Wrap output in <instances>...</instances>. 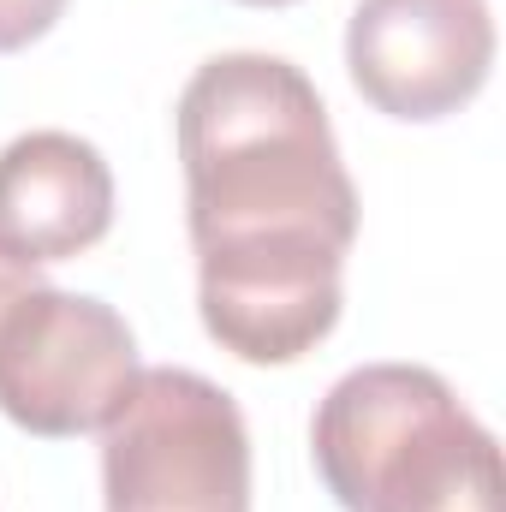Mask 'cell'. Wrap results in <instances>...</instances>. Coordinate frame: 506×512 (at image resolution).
<instances>
[{"instance_id":"2","label":"cell","mask_w":506,"mask_h":512,"mask_svg":"<svg viewBox=\"0 0 506 512\" xmlns=\"http://www.w3.org/2000/svg\"><path fill=\"white\" fill-rule=\"evenodd\" d=\"M310 459L346 512H501V447L417 364H364L328 387Z\"/></svg>"},{"instance_id":"6","label":"cell","mask_w":506,"mask_h":512,"mask_svg":"<svg viewBox=\"0 0 506 512\" xmlns=\"http://www.w3.org/2000/svg\"><path fill=\"white\" fill-rule=\"evenodd\" d=\"M114 227V173L72 131H24L0 149V251L42 268L102 245Z\"/></svg>"},{"instance_id":"1","label":"cell","mask_w":506,"mask_h":512,"mask_svg":"<svg viewBox=\"0 0 506 512\" xmlns=\"http://www.w3.org/2000/svg\"><path fill=\"white\" fill-rule=\"evenodd\" d=\"M185 221L209 340L298 364L340 322L358 191L316 84L280 54H221L179 96Z\"/></svg>"},{"instance_id":"9","label":"cell","mask_w":506,"mask_h":512,"mask_svg":"<svg viewBox=\"0 0 506 512\" xmlns=\"http://www.w3.org/2000/svg\"><path fill=\"white\" fill-rule=\"evenodd\" d=\"M245 6H292V0H245Z\"/></svg>"},{"instance_id":"3","label":"cell","mask_w":506,"mask_h":512,"mask_svg":"<svg viewBox=\"0 0 506 512\" xmlns=\"http://www.w3.org/2000/svg\"><path fill=\"white\" fill-rule=\"evenodd\" d=\"M108 512H251V429L197 370H143L102 429Z\"/></svg>"},{"instance_id":"8","label":"cell","mask_w":506,"mask_h":512,"mask_svg":"<svg viewBox=\"0 0 506 512\" xmlns=\"http://www.w3.org/2000/svg\"><path fill=\"white\" fill-rule=\"evenodd\" d=\"M36 286H48V280H42L30 262H18V256L0 251V334H6V322L24 310V298H30Z\"/></svg>"},{"instance_id":"5","label":"cell","mask_w":506,"mask_h":512,"mask_svg":"<svg viewBox=\"0 0 506 512\" xmlns=\"http://www.w3.org/2000/svg\"><path fill=\"white\" fill-rule=\"evenodd\" d=\"M346 66L387 120H447L489 84L495 12L489 0H358Z\"/></svg>"},{"instance_id":"7","label":"cell","mask_w":506,"mask_h":512,"mask_svg":"<svg viewBox=\"0 0 506 512\" xmlns=\"http://www.w3.org/2000/svg\"><path fill=\"white\" fill-rule=\"evenodd\" d=\"M60 12L66 0H0V54H18L36 36H48Z\"/></svg>"},{"instance_id":"4","label":"cell","mask_w":506,"mask_h":512,"mask_svg":"<svg viewBox=\"0 0 506 512\" xmlns=\"http://www.w3.org/2000/svg\"><path fill=\"white\" fill-rule=\"evenodd\" d=\"M137 376L126 316L84 292L36 286L0 334V411L42 441L108 429Z\"/></svg>"}]
</instances>
